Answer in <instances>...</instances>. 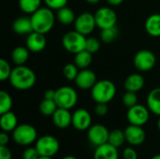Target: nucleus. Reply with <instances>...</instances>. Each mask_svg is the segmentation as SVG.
I'll return each mask as SVG.
<instances>
[{
    "mask_svg": "<svg viewBox=\"0 0 160 159\" xmlns=\"http://www.w3.org/2000/svg\"><path fill=\"white\" fill-rule=\"evenodd\" d=\"M8 81L12 87H14L15 89L25 91L31 89L35 85L37 82V77L35 72L30 67L22 65L17 66L15 68L12 69Z\"/></svg>",
    "mask_w": 160,
    "mask_h": 159,
    "instance_id": "nucleus-1",
    "label": "nucleus"
},
{
    "mask_svg": "<svg viewBox=\"0 0 160 159\" xmlns=\"http://www.w3.org/2000/svg\"><path fill=\"white\" fill-rule=\"evenodd\" d=\"M55 17L52 9L48 7H39L30 16L33 31L46 35L52 29L55 22Z\"/></svg>",
    "mask_w": 160,
    "mask_h": 159,
    "instance_id": "nucleus-2",
    "label": "nucleus"
},
{
    "mask_svg": "<svg viewBox=\"0 0 160 159\" xmlns=\"http://www.w3.org/2000/svg\"><path fill=\"white\" fill-rule=\"evenodd\" d=\"M116 95L115 84L109 80H100L91 89V96L96 103L111 102Z\"/></svg>",
    "mask_w": 160,
    "mask_h": 159,
    "instance_id": "nucleus-3",
    "label": "nucleus"
},
{
    "mask_svg": "<svg viewBox=\"0 0 160 159\" xmlns=\"http://www.w3.org/2000/svg\"><path fill=\"white\" fill-rule=\"evenodd\" d=\"M12 139L19 145L28 146L37 142L38 131L32 125H18V127L12 131Z\"/></svg>",
    "mask_w": 160,
    "mask_h": 159,
    "instance_id": "nucleus-4",
    "label": "nucleus"
},
{
    "mask_svg": "<svg viewBox=\"0 0 160 159\" xmlns=\"http://www.w3.org/2000/svg\"><path fill=\"white\" fill-rule=\"evenodd\" d=\"M85 36L76 30L66 33L62 38V44L65 50L74 54L85 50Z\"/></svg>",
    "mask_w": 160,
    "mask_h": 159,
    "instance_id": "nucleus-5",
    "label": "nucleus"
},
{
    "mask_svg": "<svg viewBox=\"0 0 160 159\" xmlns=\"http://www.w3.org/2000/svg\"><path fill=\"white\" fill-rule=\"evenodd\" d=\"M54 101L58 108L70 110L77 104L78 94L75 89L70 86H62L56 90Z\"/></svg>",
    "mask_w": 160,
    "mask_h": 159,
    "instance_id": "nucleus-6",
    "label": "nucleus"
},
{
    "mask_svg": "<svg viewBox=\"0 0 160 159\" xmlns=\"http://www.w3.org/2000/svg\"><path fill=\"white\" fill-rule=\"evenodd\" d=\"M35 147L40 156L52 157L58 153L60 143L55 137L52 135H45L37 140Z\"/></svg>",
    "mask_w": 160,
    "mask_h": 159,
    "instance_id": "nucleus-7",
    "label": "nucleus"
},
{
    "mask_svg": "<svg viewBox=\"0 0 160 159\" xmlns=\"http://www.w3.org/2000/svg\"><path fill=\"white\" fill-rule=\"evenodd\" d=\"M133 62L138 70L142 72H147L153 69L156 66L157 57L154 52L149 50H141L135 54Z\"/></svg>",
    "mask_w": 160,
    "mask_h": 159,
    "instance_id": "nucleus-8",
    "label": "nucleus"
},
{
    "mask_svg": "<svg viewBox=\"0 0 160 159\" xmlns=\"http://www.w3.org/2000/svg\"><path fill=\"white\" fill-rule=\"evenodd\" d=\"M150 111L148 107L141 104H137L131 108H128L127 112V118L130 125L143 127L149 120Z\"/></svg>",
    "mask_w": 160,
    "mask_h": 159,
    "instance_id": "nucleus-9",
    "label": "nucleus"
},
{
    "mask_svg": "<svg viewBox=\"0 0 160 159\" xmlns=\"http://www.w3.org/2000/svg\"><path fill=\"white\" fill-rule=\"evenodd\" d=\"M94 15H95L97 26L99 27L101 30L116 25L117 15L116 12L111 7H100L96 11Z\"/></svg>",
    "mask_w": 160,
    "mask_h": 159,
    "instance_id": "nucleus-10",
    "label": "nucleus"
},
{
    "mask_svg": "<svg viewBox=\"0 0 160 159\" xmlns=\"http://www.w3.org/2000/svg\"><path fill=\"white\" fill-rule=\"evenodd\" d=\"M96 26L97 23H96L95 15H93L90 12L81 13L79 16L76 17V20L74 22L75 30L84 36L91 34Z\"/></svg>",
    "mask_w": 160,
    "mask_h": 159,
    "instance_id": "nucleus-11",
    "label": "nucleus"
},
{
    "mask_svg": "<svg viewBox=\"0 0 160 159\" xmlns=\"http://www.w3.org/2000/svg\"><path fill=\"white\" fill-rule=\"evenodd\" d=\"M109 134L110 131L108 128L101 124L93 125L87 130V138L89 142L96 147L107 143L109 140Z\"/></svg>",
    "mask_w": 160,
    "mask_h": 159,
    "instance_id": "nucleus-12",
    "label": "nucleus"
},
{
    "mask_svg": "<svg viewBox=\"0 0 160 159\" xmlns=\"http://www.w3.org/2000/svg\"><path fill=\"white\" fill-rule=\"evenodd\" d=\"M124 131L126 135V142L132 146H139L142 144L146 139V134L142 127L129 125Z\"/></svg>",
    "mask_w": 160,
    "mask_h": 159,
    "instance_id": "nucleus-13",
    "label": "nucleus"
},
{
    "mask_svg": "<svg viewBox=\"0 0 160 159\" xmlns=\"http://www.w3.org/2000/svg\"><path fill=\"white\" fill-rule=\"evenodd\" d=\"M72 126L80 131L88 130L92 126V116L85 109H78L72 113Z\"/></svg>",
    "mask_w": 160,
    "mask_h": 159,
    "instance_id": "nucleus-14",
    "label": "nucleus"
},
{
    "mask_svg": "<svg viewBox=\"0 0 160 159\" xmlns=\"http://www.w3.org/2000/svg\"><path fill=\"white\" fill-rule=\"evenodd\" d=\"M97 82V75L95 74V72L87 68L79 71L78 76L75 80L76 85L82 90L92 89Z\"/></svg>",
    "mask_w": 160,
    "mask_h": 159,
    "instance_id": "nucleus-15",
    "label": "nucleus"
},
{
    "mask_svg": "<svg viewBox=\"0 0 160 159\" xmlns=\"http://www.w3.org/2000/svg\"><path fill=\"white\" fill-rule=\"evenodd\" d=\"M46 44H47V40L44 34L33 31L27 36L26 47L30 52H39L45 49Z\"/></svg>",
    "mask_w": 160,
    "mask_h": 159,
    "instance_id": "nucleus-16",
    "label": "nucleus"
},
{
    "mask_svg": "<svg viewBox=\"0 0 160 159\" xmlns=\"http://www.w3.org/2000/svg\"><path fill=\"white\" fill-rule=\"evenodd\" d=\"M54 126L58 128L64 129L72 125V114L69 110L64 108H57L55 112L52 115Z\"/></svg>",
    "mask_w": 160,
    "mask_h": 159,
    "instance_id": "nucleus-17",
    "label": "nucleus"
},
{
    "mask_svg": "<svg viewBox=\"0 0 160 159\" xmlns=\"http://www.w3.org/2000/svg\"><path fill=\"white\" fill-rule=\"evenodd\" d=\"M118 148L109 142L99 145L94 152V159H118Z\"/></svg>",
    "mask_w": 160,
    "mask_h": 159,
    "instance_id": "nucleus-18",
    "label": "nucleus"
},
{
    "mask_svg": "<svg viewBox=\"0 0 160 159\" xmlns=\"http://www.w3.org/2000/svg\"><path fill=\"white\" fill-rule=\"evenodd\" d=\"M12 29L19 35H29L33 32V26L30 17L22 16L17 18L12 23Z\"/></svg>",
    "mask_w": 160,
    "mask_h": 159,
    "instance_id": "nucleus-19",
    "label": "nucleus"
},
{
    "mask_svg": "<svg viewBox=\"0 0 160 159\" xmlns=\"http://www.w3.org/2000/svg\"><path fill=\"white\" fill-rule=\"evenodd\" d=\"M125 89L130 92H139L144 86V78L139 73H133L128 76L124 82Z\"/></svg>",
    "mask_w": 160,
    "mask_h": 159,
    "instance_id": "nucleus-20",
    "label": "nucleus"
},
{
    "mask_svg": "<svg viewBox=\"0 0 160 159\" xmlns=\"http://www.w3.org/2000/svg\"><path fill=\"white\" fill-rule=\"evenodd\" d=\"M0 127L5 132H12L18 127V119L16 114L11 111L1 114Z\"/></svg>",
    "mask_w": 160,
    "mask_h": 159,
    "instance_id": "nucleus-21",
    "label": "nucleus"
},
{
    "mask_svg": "<svg viewBox=\"0 0 160 159\" xmlns=\"http://www.w3.org/2000/svg\"><path fill=\"white\" fill-rule=\"evenodd\" d=\"M146 104L149 111L160 116V87L154 88L147 96Z\"/></svg>",
    "mask_w": 160,
    "mask_h": 159,
    "instance_id": "nucleus-22",
    "label": "nucleus"
},
{
    "mask_svg": "<svg viewBox=\"0 0 160 159\" xmlns=\"http://www.w3.org/2000/svg\"><path fill=\"white\" fill-rule=\"evenodd\" d=\"M145 30L152 37H160V14H152L147 18Z\"/></svg>",
    "mask_w": 160,
    "mask_h": 159,
    "instance_id": "nucleus-23",
    "label": "nucleus"
},
{
    "mask_svg": "<svg viewBox=\"0 0 160 159\" xmlns=\"http://www.w3.org/2000/svg\"><path fill=\"white\" fill-rule=\"evenodd\" d=\"M29 58V50L27 47L18 46L11 52V60L16 66L24 65Z\"/></svg>",
    "mask_w": 160,
    "mask_h": 159,
    "instance_id": "nucleus-24",
    "label": "nucleus"
},
{
    "mask_svg": "<svg viewBox=\"0 0 160 159\" xmlns=\"http://www.w3.org/2000/svg\"><path fill=\"white\" fill-rule=\"evenodd\" d=\"M56 18L64 25H69L71 23H74L76 20L74 11L67 6L57 10Z\"/></svg>",
    "mask_w": 160,
    "mask_h": 159,
    "instance_id": "nucleus-25",
    "label": "nucleus"
},
{
    "mask_svg": "<svg viewBox=\"0 0 160 159\" xmlns=\"http://www.w3.org/2000/svg\"><path fill=\"white\" fill-rule=\"evenodd\" d=\"M92 53L89 52L88 51L86 50H83L78 53L75 54V57H74V64L81 69H84V68H87L91 63H92Z\"/></svg>",
    "mask_w": 160,
    "mask_h": 159,
    "instance_id": "nucleus-26",
    "label": "nucleus"
},
{
    "mask_svg": "<svg viewBox=\"0 0 160 159\" xmlns=\"http://www.w3.org/2000/svg\"><path fill=\"white\" fill-rule=\"evenodd\" d=\"M42 0H19V7L21 10L26 14H33L39 7H41Z\"/></svg>",
    "mask_w": 160,
    "mask_h": 159,
    "instance_id": "nucleus-27",
    "label": "nucleus"
},
{
    "mask_svg": "<svg viewBox=\"0 0 160 159\" xmlns=\"http://www.w3.org/2000/svg\"><path fill=\"white\" fill-rule=\"evenodd\" d=\"M125 142H126L125 131H123L121 129H117V128L110 131L109 140H108V142L110 144L113 145L116 148H119L120 146H122L124 144Z\"/></svg>",
    "mask_w": 160,
    "mask_h": 159,
    "instance_id": "nucleus-28",
    "label": "nucleus"
},
{
    "mask_svg": "<svg viewBox=\"0 0 160 159\" xmlns=\"http://www.w3.org/2000/svg\"><path fill=\"white\" fill-rule=\"evenodd\" d=\"M57 108H58V106L53 99L44 98L39 104V111H40L41 114H43L45 116H52L55 112Z\"/></svg>",
    "mask_w": 160,
    "mask_h": 159,
    "instance_id": "nucleus-29",
    "label": "nucleus"
},
{
    "mask_svg": "<svg viewBox=\"0 0 160 159\" xmlns=\"http://www.w3.org/2000/svg\"><path fill=\"white\" fill-rule=\"evenodd\" d=\"M118 36H119V29L117 28L116 25L106 29H102L100 33V38L105 43H111L114 41Z\"/></svg>",
    "mask_w": 160,
    "mask_h": 159,
    "instance_id": "nucleus-30",
    "label": "nucleus"
},
{
    "mask_svg": "<svg viewBox=\"0 0 160 159\" xmlns=\"http://www.w3.org/2000/svg\"><path fill=\"white\" fill-rule=\"evenodd\" d=\"M12 98L10 95L4 91H0V114H3L5 112H8L12 108Z\"/></svg>",
    "mask_w": 160,
    "mask_h": 159,
    "instance_id": "nucleus-31",
    "label": "nucleus"
},
{
    "mask_svg": "<svg viewBox=\"0 0 160 159\" xmlns=\"http://www.w3.org/2000/svg\"><path fill=\"white\" fill-rule=\"evenodd\" d=\"M79 73V67L74 64H67L63 68V74L68 81H75Z\"/></svg>",
    "mask_w": 160,
    "mask_h": 159,
    "instance_id": "nucleus-32",
    "label": "nucleus"
},
{
    "mask_svg": "<svg viewBox=\"0 0 160 159\" xmlns=\"http://www.w3.org/2000/svg\"><path fill=\"white\" fill-rule=\"evenodd\" d=\"M12 72L9 63L5 59H0V81L4 82L9 79Z\"/></svg>",
    "mask_w": 160,
    "mask_h": 159,
    "instance_id": "nucleus-33",
    "label": "nucleus"
},
{
    "mask_svg": "<svg viewBox=\"0 0 160 159\" xmlns=\"http://www.w3.org/2000/svg\"><path fill=\"white\" fill-rule=\"evenodd\" d=\"M123 104L127 108H131L138 104V96L135 92L127 91L123 96Z\"/></svg>",
    "mask_w": 160,
    "mask_h": 159,
    "instance_id": "nucleus-34",
    "label": "nucleus"
},
{
    "mask_svg": "<svg viewBox=\"0 0 160 159\" xmlns=\"http://www.w3.org/2000/svg\"><path fill=\"white\" fill-rule=\"evenodd\" d=\"M100 48V42L98 40L96 37H86V42H85V50L91 52L92 54L97 52Z\"/></svg>",
    "mask_w": 160,
    "mask_h": 159,
    "instance_id": "nucleus-35",
    "label": "nucleus"
},
{
    "mask_svg": "<svg viewBox=\"0 0 160 159\" xmlns=\"http://www.w3.org/2000/svg\"><path fill=\"white\" fill-rule=\"evenodd\" d=\"M46 7L52 10H58L67 6L68 0H43Z\"/></svg>",
    "mask_w": 160,
    "mask_h": 159,
    "instance_id": "nucleus-36",
    "label": "nucleus"
},
{
    "mask_svg": "<svg viewBox=\"0 0 160 159\" xmlns=\"http://www.w3.org/2000/svg\"><path fill=\"white\" fill-rule=\"evenodd\" d=\"M40 157L39 153L38 152L36 147H28L26 148L23 153L22 157V159H38Z\"/></svg>",
    "mask_w": 160,
    "mask_h": 159,
    "instance_id": "nucleus-37",
    "label": "nucleus"
},
{
    "mask_svg": "<svg viewBox=\"0 0 160 159\" xmlns=\"http://www.w3.org/2000/svg\"><path fill=\"white\" fill-rule=\"evenodd\" d=\"M108 112H109V108L106 103H97L95 107V113L98 116L103 117L108 113Z\"/></svg>",
    "mask_w": 160,
    "mask_h": 159,
    "instance_id": "nucleus-38",
    "label": "nucleus"
},
{
    "mask_svg": "<svg viewBox=\"0 0 160 159\" xmlns=\"http://www.w3.org/2000/svg\"><path fill=\"white\" fill-rule=\"evenodd\" d=\"M123 159H138V153L132 147H127L123 151Z\"/></svg>",
    "mask_w": 160,
    "mask_h": 159,
    "instance_id": "nucleus-39",
    "label": "nucleus"
},
{
    "mask_svg": "<svg viewBox=\"0 0 160 159\" xmlns=\"http://www.w3.org/2000/svg\"><path fill=\"white\" fill-rule=\"evenodd\" d=\"M12 154L7 145H0V159H11Z\"/></svg>",
    "mask_w": 160,
    "mask_h": 159,
    "instance_id": "nucleus-40",
    "label": "nucleus"
},
{
    "mask_svg": "<svg viewBox=\"0 0 160 159\" xmlns=\"http://www.w3.org/2000/svg\"><path fill=\"white\" fill-rule=\"evenodd\" d=\"M9 142V137L8 135V132L3 131L0 134V145H8Z\"/></svg>",
    "mask_w": 160,
    "mask_h": 159,
    "instance_id": "nucleus-41",
    "label": "nucleus"
},
{
    "mask_svg": "<svg viewBox=\"0 0 160 159\" xmlns=\"http://www.w3.org/2000/svg\"><path fill=\"white\" fill-rule=\"evenodd\" d=\"M55 93H56V90L48 89V90H46L45 93H44V98H46V99H53V100H54Z\"/></svg>",
    "mask_w": 160,
    "mask_h": 159,
    "instance_id": "nucleus-42",
    "label": "nucleus"
},
{
    "mask_svg": "<svg viewBox=\"0 0 160 159\" xmlns=\"http://www.w3.org/2000/svg\"><path fill=\"white\" fill-rule=\"evenodd\" d=\"M108 3L112 6H119L124 2V0H107Z\"/></svg>",
    "mask_w": 160,
    "mask_h": 159,
    "instance_id": "nucleus-43",
    "label": "nucleus"
},
{
    "mask_svg": "<svg viewBox=\"0 0 160 159\" xmlns=\"http://www.w3.org/2000/svg\"><path fill=\"white\" fill-rule=\"evenodd\" d=\"M87 3L89 4H92V5H95V4H98L100 0H85Z\"/></svg>",
    "mask_w": 160,
    "mask_h": 159,
    "instance_id": "nucleus-44",
    "label": "nucleus"
},
{
    "mask_svg": "<svg viewBox=\"0 0 160 159\" xmlns=\"http://www.w3.org/2000/svg\"><path fill=\"white\" fill-rule=\"evenodd\" d=\"M62 159H78V158H77V157H73V156H67V157H63Z\"/></svg>",
    "mask_w": 160,
    "mask_h": 159,
    "instance_id": "nucleus-45",
    "label": "nucleus"
},
{
    "mask_svg": "<svg viewBox=\"0 0 160 159\" xmlns=\"http://www.w3.org/2000/svg\"><path fill=\"white\" fill-rule=\"evenodd\" d=\"M38 159H52V157H42V156H40Z\"/></svg>",
    "mask_w": 160,
    "mask_h": 159,
    "instance_id": "nucleus-46",
    "label": "nucleus"
},
{
    "mask_svg": "<svg viewBox=\"0 0 160 159\" xmlns=\"http://www.w3.org/2000/svg\"><path fill=\"white\" fill-rule=\"evenodd\" d=\"M151 159H160V154H158V155H156V156H154Z\"/></svg>",
    "mask_w": 160,
    "mask_h": 159,
    "instance_id": "nucleus-47",
    "label": "nucleus"
},
{
    "mask_svg": "<svg viewBox=\"0 0 160 159\" xmlns=\"http://www.w3.org/2000/svg\"><path fill=\"white\" fill-rule=\"evenodd\" d=\"M158 130L160 131V116H159V119H158Z\"/></svg>",
    "mask_w": 160,
    "mask_h": 159,
    "instance_id": "nucleus-48",
    "label": "nucleus"
}]
</instances>
